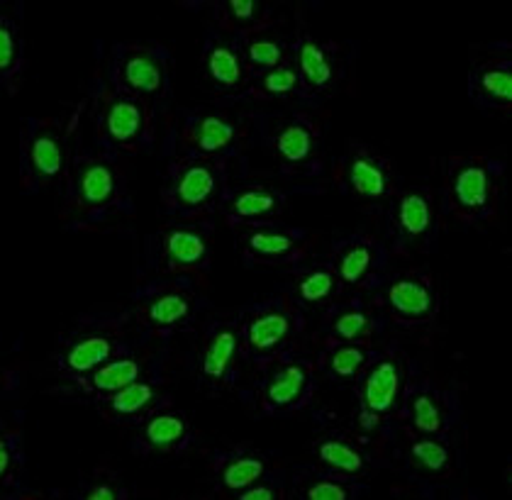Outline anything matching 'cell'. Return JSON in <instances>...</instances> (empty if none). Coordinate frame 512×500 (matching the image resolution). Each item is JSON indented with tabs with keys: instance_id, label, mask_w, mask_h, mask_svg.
Returning <instances> with one entry per match:
<instances>
[{
	"instance_id": "7",
	"label": "cell",
	"mask_w": 512,
	"mask_h": 500,
	"mask_svg": "<svg viewBox=\"0 0 512 500\" xmlns=\"http://www.w3.org/2000/svg\"><path fill=\"white\" fill-rule=\"evenodd\" d=\"M122 183L113 161L86 157L71 171V205L83 218H100L120 203Z\"/></svg>"
},
{
	"instance_id": "15",
	"label": "cell",
	"mask_w": 512,
	"mask_h": 500,
	"mask_svg": "<svg viewBox=\"0 0 512 500\" xmlns=\"http://www.w3.org/2000/svg\"><path fill=\"white\" fill-rule=\"evenodd\" d=\"M242 354V325L215 327L200 357V381L208 388H222L235 371V361Z\"/></svg>"
},
{
	"instance_id": "30",
	"label": "cell",
	"mask_w": 512,
	"mask_h": 500,
	"mask_svg": "<svg viewBox=\"0 0 512 500\" xmlns=\"http://www.w3.org/2000/svg\"><path fill=\"white\" fill-rule=\"evenodd\" d=\"M374 354H371L369 344L356 342H339L332 347L330 357H327V371L332 379L337 381H352L366 371L371 364Z\"/></svg>"
},
{
	"instance_id": "6",
	"label": "cell",
	"mask_w": 512,
	"mask_h": 500,
	"mask_svg": "<svg viewBox=\"0 0 512 500\" xmlns=\"http://www.w3.org/2000/svg\"><path fill=\"white\" fill-rule=\"evenodd\" d=\"M71 147L61 120L47 118L32 125L25 142V171L35 186H54L69 174Z\"/></svg>"
},
{
	"instance_id": "2",
	"label": "cell",
	"mask_w": 512,
	"mask_h": 500,
	"mask_svg": "<svg viewBox=\"0 0 512 500\" xmlns=\"http://www.w3.org/2000/svg\"><path fill=\"white\" fill-rule=\"evenodd\" d=\"M305 320L288 298L252 310L242 322V354L259 369L286 359L303 335Z\"/></svg>"
},
{
	"instance_id": "40",
	"label": "cell",
	"mask_w": 512,
	"mask_h": 500,
	"mask_svg": "<svg viewBox=\"0 0 512 500\" xmlns=\"http://www.w3.org/2000/svg\"><path fill=\"white\" fill-rule=\"evenodd\" d=\"M352 496L354 493L349 483L339 479H322L305 488V498L308 500H349Z\"/></svg>"
},
{
	"instance_id": "41",
	"label": "cell",
	"mask_w": 512,
	"mask_h": 500,
	"mask_svg": "<svg viewBox=\"0 0 512 500\" xmlns=\"http://www.w3.org/2000/svg\"><path fill=\"white\" fill-rule=\"evenodd\" d=\"M237 498L239 500H276L281 498V493H278L274 486H266V483L256 481L254 486L244 488L242 493H237Z\"/></svg>"
},
{
	"instance_id": "34",
	"label": "cell",
	"mask_w": 512,
	"mask_h": 500,
	"mask_svg": "<svg viewBox=\"0 0 512 500\" xmlns=\"http://www.w3.org/2000/svg\"><path fill=\"white\" fill-rule=\"evenodd\" d=\"M410 459L420 471L430 476H442L452 469V452L439 437L420 435L410 442Z\"/></svg>"
},
{
	"instance_id": "25",
	"label": "cell",
	"mask_w": 512,
	"mask_h": 500,
	"mask_svg": "<svg viewBox=\"0 0 512 500\" xmlns=\"http://www.w3.org/2000/svg\"><path fill=\"white\" fill-rule=\"evenodd\" d=\"M157 388L149 381L139 379L130 386H125L115 396L105 398L103 403H98L100 415L110 422H127L142 418V415L154 413V403H157Z\"/></svg>"
},
{
	"instance_id": "36",
	"label": "cell",
	"mask_w": 512,
	"mask_h": 500,
	"mask_svg": "<svg viewBox=\"0 0 512 500\" xmlns=\"http://www.w3.org/2000/svg\"><path fill=\"white\" fill-rule=\"evenodd\" d=\"M371 332H374V318L361 308H344L330 322V340L369 344Z\"/></svg>"
},
{
	"instance_id": "8",
	"label": "cell",
	"mask_w": 512,
	"mask_h": 500,
	"mask_svg": "<svg viewBox=\"0 0 512 500\" xmlns=\"http://www.w3.org/2000/svg\"><path fill=\"white\" fill-rule=\"evenodd\" d=\"M315 396V371L303 359H281L264 381L259 410L264 415H286L303 410Z\"/></svg>"
},
{
	"instance_id": "38",
	"label": "cell",
	"mask_w": 512,
	"mask_h": 500,
	"mask_svg": "<svg viewBox=\"0 0 512 500\" xmlns=\"http://www.w3.org/2000/svg\"><path fill=\"white\" fill-rule=\"evenodd\" d=\"M339 288H342V281H339L335 269H313L298 279L296 296L303 300V303L315 305L337 296Z\"/></svg>"
},
{
	"instance_id": "3",
	"label": "cell",
	"mask_w": 512,
	"mask_h": 500,
	"mask_svg": "<svg viewBox=\"0 0 512 500\" xmlns=\"http://www.w3.org/2000/svg\"><path fill=\"white\" fill-rule=\"evenodd\" d=\"M98 127L103 140L118 152L137 154L152 142L154 105L152 100L125 96L113 91L100 108Z\"/></svg>"
},
{
	"instance_id": "26",
	"label": "cell",
	"mask_w": 512,
	"mask_h": 500,
	"mask_svg": "<svg viewBox=\"0 0 512 500\" xmlns=\"http://www.w3.org/2000/svg\"><path fill=\"white\" fill-rule=\"evenodd\" d=\"M298 54V74L305 93L325 91L335 81V64H332L330 52L313 37H303L296 49Z\"/></svg>"
},
{
	"instance_id": "9",
	"label": "cell",
	"mask_w": 512,
	"mask_h": 500,
	"mask_svg": "<svg viewBox=\"0 0 512 500\" xmlns=\"http://www.w3.org/2000/svg\"><path fill=\"white\" fill-rule=\"evenodd\" d=\"M115 91L144 100L161 98L169 86V66L164 54L152 47H125L113 69Z\"/></svg>"
},
{
	"instance_id": "20",
	"label": "cell",
	"mask_w": 512,
	"mask_h": 500,
	"mask_svg": "<svg viewBox=\"0 0 512 500\" xmlns=\"http://www.w3.org/2000/svg\"><path fill=\"white\" fill-rule=\"evenodd\" d=\"M471 96L483 108L503 110L512 108V64L510 61H486L471 74Z\"/></svg>"
},
{
	"instance_id": "24",
	"label": "cell",
	"mask_w": 512,
	"mask_h": 500,
	"mask_svg": "<svg viewBox=\"0 0 512 500\" xmlns=\"http://www.w3.org/2000/svg\"><path fill=\"white\" fill-rule=\"evenodd\" d=\"M395 227L410 244H422L434 227L432 198L422 191H405L395 200Z\"/></svg>"
},
{
	"instance_id": "33",
	"label": "cell",
	"mask_w": 512,
	"mask_h": 500,
	"mask_svg": "<svg viewBox=\"0 0 512 500\" xmlns=\"http://www.w3.org/2000/svg\"><path fill=\"white\" fill-rule=\"evenodd\" d=\"M217 15H220V25L225 30L237 32V35H254V32L264 30L269 22L261 18V5L254 3V0H227L217 8Z\"/></svg>"
},
{
	"instance_id": "4",
	"label": "cell",
	"mask_w": 512,
	"mask_h": 500,
	"mask_svg": "<svg viewBox=\"0 0 512 500\" xmlns=\"http://www.w3.org/2000/svg\"><path fill=\"white\" fill-rule=\"evenodd\" d=\"M356 396H359V422L364 430H374L378 422L398 415L405 398L403 364L395 357H383L366 366Z\"/></svg>"
},
{
	"instance_id": "10",
	"label": "cell",
	"mask_w": 512,
	"mask_h": 500,
	"mask_svg": "<svg viewBox=\"0 0 512 500\" xmlns=\"http://www.w3.org/2000/svg\"><path fill=\"white\" fill-rule=\"evenodd\" d=\"M242 140L239 120L225 113H203L186 122L181 132V157L220 159Z\"/></svg>"
},
{
	"instance_id": "22",
	"label": "cell",
	"mask_w": 512,
	"mask_h": 500,
	"mask_svg": "<svg viewBox=\"0 0 512 500\" xmlns=\"http://www.w3.org/2000/svg\"><path fill=\"white\" fill-rule=\"evenodd\" d=\"M203 74L215 91L235 93L249 81V69L244 64L242 52L232 44L213 42L203 57Z\"/></svg>"
},
{
	"instance_id": "28",
	"label": "cell",
	"mask_w": 512,
	"mask_h": 500,
	"mask_svg": "<svg viewBox=\"0 0 512 500\" xmlns=\"http://www.w3.org/2000/svg\"><path fill=\"white\" fill-rule=\"evenodd\" d=\"M242 59H244V64H247L249 74H254V71L266 74V71L286 64L288 49H286V44L281 42V37L274 35V32H269L264 27V30L254 32V35L247 37V42H244Z\"/></svg>"
},
{
	"instance_id": "18",
	"label": "cell",
	"mask_w": 512,
	"mask_h": 500,
	"mask_svg": "<svg viewBox=\"0 0 512 500\" xmlns=\"http://www.w3.org/2000/svg\"><path fill=\"white\" fill-rule=\"evenodd\" d=\"M344 183L349 193L359 200H383L391 193V169L376 154L352 152L344 159Z\"/></svg>"
},
{
	"instance_id": "13",
	"label": "cell",
	"mask_w": 512,
	"mask_h": 500,
	"mask_svg": "<svg viewBox=\"0 0 512 500\" xmlns=\"http://www.w3.org/2000/svg\"><path fill=\"white\" fill-rule=\"evenodd\" d=\"M120 349V335L118 332L108 330V327H100L96 332H86L79 335L69 347L64 349V354L59 357V371L69 379L81 381L88 374L100 369L103 364H108L110 359L118 357Z\"/></svg>"
},
{
	"instance_id": "39",
	"label": "cell",
	"mask_w": 512,
	"mask_h": 500,
	"mask_svg": "<svg viewBox=\"0 0 512 500\" xmlns=\"http://www.w3.org/2000/svg\"><path fill=\"white\" fill-rule=\"evenodd\" d=\"M22 444H20V435L18 432H8V435H3V440H0V476H3V481L13 483L15 474L20 471L22 466Z\"/></svg>"
},
{
	"instance_id": "29",
	"label": "cell",
	"mask_w": 512,
	"mask_h": 500,
	"mask_svg": "<svg viewBox=\"0 0 512 500\" xmlns=\"http://www.w3.org/2000/svg\"><path fill=\"white\" fill-rule=\"evenodd\" d=\"M410 405V420L417 435H432L442 437L447 432L449 418L444 403L434 396L432 391H415L408 400Z\"/></svg>"
},
{
	"instance_id": "31",
	"label": "cell",
	"mask_w": 512,
	"mask_h": 500,
	"mask_svg": "<svg viewBox=\"0 0 512 500\" xmlns=\"http://www.w3.org/2000/svg\"><path fill=\"white\" fill-rule=\"evenodd\" d=\"M266 476V461L256 454H239L222 461L220 466V486L230 493H242L244 488L254 486Z\"/></svg>"
},
{
	"instance_id": "16",
	"label": "cell",
	"mask_w": 512,
	"mask_h": 500,
	"mask_svg": "<svg viewBox=\"0 0 512 500\" xmlns=\"http://www.w3.org/2000/svg\"><path fill=\"white\" fill-rule=\"evenodd\" d=\"M286 210V198L274 188L249 186L237 191L225 208V220L230 227H264L266 222L281 218Z\"/></svg>"
},
{
	"instance_id": "5",
	"label": "cell",
	"mask_w": 512,
	"mask_h": 500,
	"mask_svg": "<svg viewBox=\"0 0 512 500\" xmlns=\"http://www.w3.org/2000/svg\"><path fill=\"white\" fill-rule=\"evenodd\" d=\"M222 164L217 159L181 157L171 174L164 200L174 213H203L215 203L222 191Z\"/></svg>"
},
{
	"instance_id": "37",
	"label": "cell",
	"mask_w": 512,
	"mask_h": 500,
	"mask_svg": "<svg viewBox=\"0 0 512 500\" xmlns=\"http://www.w3.org/2000/svg\"><path fill=\"white\" fill-rule=\"evenodd\" d=\"M303 91V83H300V74L293 64H281L276 69L266 71V74H259V81L249 88L254 98H288L293 93Z\"/></svg>"
},
{
	"instance_id": "27",
	"label": "cell",
	"mask_w": 512,
	"mask_h": 500,
	"mask_svg": "<svg viewBox=\"0 0 512 500\" xmlns=\"http://www.w3.org/2000/svg\"><path fill=\"white\" fill-rule=\"evenodd\" d=\"M315 457L332 474L347 476V479H359L369 471V459L361 454V449H356L352 442L339 440V437H327V440L317 442Z\"/></svg>"
},
{
	"instance_id": "12",
	"label": "cell",
	"mask_w": 512,
	"mask_h": 500,
	"mask_svg": "<svg viewBox=\"0 0 512 500\" xmlns=\"http://www.w3.org/2000/svg\"><path fill=\"white\" fill-rule=\"evenodd\" d=\"M210 261V240L196 225L166 227L161 235L159 269L164 274H198Z\"/></svg>"
},
{
	"instance_id": "35",
	"label": "cell",
	"mask_w": 512,
	"mask_h": 500,
	"mask_svg": "<svg viewBox=\"0 0 512 500\" xmlns=\"http://www.w3.org/2000/svg\"><path fill=\"white\" fill-rule=\"evenodd\" d=\"M22 66H25V40L20 27L10 18H0V71L8 86L13 79H20Z\"/></svg>"
},
{
	"instance_id": "19",
	"label": "cell",
	"mask_w": 512,
	"mask_h": 500,
	"mask_svg": "<svg viewBox=\"0 0 512 500\" xmlns=\"http://www.w3.org/2000/svg\"><path fill=\"white\" fill-rule=\"evenodd\" d=\"M196 310V296L183 288H166V291L154 293L142 308L137 310L139 325L154 332H169L176 327L186 325Z\"/></svg>"
},
{
	"instance_id": "17",
	"label": "cell",
	"mask_w": 512,
	"mask_h": 500,
	"mask_svg": "<svg viewBox=\"0 0 512 500\" xmlns=\"http://www.w3.org/2000/svg\"><path fill=\"white\" fill-rule=\"evenodd\" d=\"M193 440L191 420L181 410H154L142 425L139 442L152 454L186 452Z\"/></svg>"
},
{
	"instance_id": "23",
	"label": "cell",
	"mask_w": 512,
	"mask_h": 500,
	"mask_svg": "<svg viewBox=\"0 0 512 500\" xmlns=\"http://www.w3.org/2000/svg\"><path fill=\"white\" fill-rule=\"evenodd\" d=\"M144 364L135 357H115L108 364H103L100 369L88 374L86 379L79 381V388L86 393L88 398L103 403L105 398L115 396L125 386L142 379Z\"/></svg>"
},
{
	"instance_id": "21",
	"label": "cell",
	"mask_w": 512,
	"mask_h": 500,
	"mask_svg": "<svg viewBox=\"0 0 512 500\" xmlns=\"http://www.w3.org/2000/svg\"><path fill=\"white\" fill-rule=\"evenodd\" d=\"M274 154L291 169L305 166L317 154V130L310 120L291 118L276 127Z\"/></svg>"
},
{
	"instance_id": "32",
	"label": "cell",
	"mask_w": 512,
	"mask_h": 500,
	"mask_svg": "<svg viewBox=\"0 0 512 500\" xmlns=\"http://www.w3.org/2000/svg\"><path fill=\"white\" fill-rule=\"evenodd\" d=\"M376 264V249L369 242H349L337 257V276L342 286H361Z\"/></svg>"
},
{
	"instance_id": "42",
	"label": "cell",
	"mask_w": 512,
	"mask_h": 500,
	"mask_svg": "<svg viewBox=\"0 0 512 500\" xmlns=\"http://www.w3.org/2000/svg\"><path fill=\"white\" fill-rule=\"evenodd\" d=\"M120 496H122V491L113 488L110 483H96V486L86 493L88 500H118Z\"/></svg>"
},
{
	"instance_id": "1",
	"label": "cell",
	"mask_w": 512,
	"mask_h": 500,
	"mask_svg": "<svg viewBox=\"0 0 512 500\" xmlns=\"http://www.w3.org/2000/svg\"><path fill=\"white\" fill-rule=\"evenodd\" d=\"M449 213L461 225H483L498 215L500 169L486 157H454L444 179Z\"/></svg>"
},
{
	"instance_id": "14",
	"label": "cell",
	"mask_w": 512,
	"mask_h": 500,
	"mask_svg": "<svg viewBox=\"0 0 512 500\" xmlns=\"http://www.w3.org/2000/svg\"><path fill=\"white\" fill-rule=\"evenodd\" d=\"M239 247L247 259L271 266L296 264L308 254V244L303 237L288 230H271V227H252L239 240Z\"/></svg>"
},
{
	"instance_id": "11",
	"label": "cell",
	"mask_w": 512,
	"mask_h": 500,
	"mask_svg": "<svg viewBox=\"0 0 512 500\" xmlns=\"http://www.w3.org/2000/svg\"><path fill=\"white\" fill-rule=\"evenodd\" d=\"M386 310L391 320L403 327L425 325L437 318L439 296L430 279L403 276L386 288Z\"/></svg>"
}]
</instances>
